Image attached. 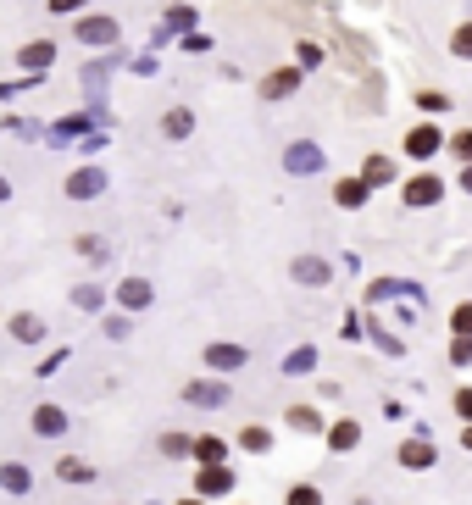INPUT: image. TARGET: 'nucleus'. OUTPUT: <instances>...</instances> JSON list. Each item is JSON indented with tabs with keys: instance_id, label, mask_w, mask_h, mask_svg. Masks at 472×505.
Here are the masks:
<instances>
[{
	"instance_id": "14",
	"label": "nucleus",
	"mask_w": 472,
	"mask_h": 505,
	"mask_svg": "<svg viewBox=\"0 0 472 505\" xmlns=\"http://www.w3.org/2000/svg\"><path fill=\"white\" fill-rule=\"evenodd\" d=\"M12 333H23V339H39V322H34V317H17Z\"/></svg>"
},
{
	"instance_id": "17",
	"label": "nucleus",
	"mask_w": 472,
	"mask_h": 505,
	"mask_svg": "<svg viewBox=\"0 0 472 505\" xmlns=\"http://www.w3.org/2000/svg\"><path fill=\"white\" fill-rule=\"evenodd\" d=\"M167 134H190V112H173L167 117Z\"/></svg>"
},
{
	"instance_id": "19",
	"label": "nucleus",
	"mask_w": 472,
	"mask_h": 505,
	"mask_svg": "<svg viewBox=\"0 0 472 505\" xmlns=\"http://www.w3.org/2000/svg\"><path fill=\"white\" fill-rule=\"evenodd\" d=\"M456 328H461V333H472V306H461V311H456Z\"/></svg>"
},
{
	"instance_id": "1",
	"label": "nucleus",
	"mask_w": 472,
	"mask_h": 505,
	"mask_svg": "<svg viewBox=\"0 0 472 505\" xmlns=\"http://www.w3.org/2000/svg\"><path fill=\"white\" fill-rule=\"evenodd\" d=\"M34 433H39V439L67 433V411H61V406H39V411H34Z\"/></svg>"
},
{
	"instance_id": "8",
	"label": "nucleus",
	"mask_w": 472,
	"mask_h": 505,
	"mask_svg": "<svg viewBox=\"0 0 472 505\" xmlns=\"http://www.w3.org/2000/svg\"><path fill=\"white\" fill-rule=\"evenodd\" d=\"M400 461H406V467H428L434 450H428V445H400Z\"/></svg>"
},
{
	"instance_id": "16",
	"label": "nucleus",
	"mask_w": 472,
	"mask_h": 505,
	"mask_svg": "<svg viewBox=\"0 0 472 505\" xmlns=\"http://www.w3.org/2000/svg\"><path fill=\"white\" fill-rule=\"evenodd\" d=\"M290 505H322V494H317V489H295Z\"/></svg>"
},
{
	"instance_id": "21",
	"label": "nucleus",
	"mask_w": 472,
	"mask_h": 505,
	"mask_svg": "<svg viewBox=\"0 0 472 505\" xmlns=\"http://www.w3.org/2000/svg\"><path fill=\"white\" fill-rule=\"evenodd\" d=\"M50 6H61V12H67V6H78V0H50Z\"/></svg>"
},
{
	"instance_id": "23",
	"label": "nucleus",
	"mask_w": 472,
	"mask_h": 505,
	"mask_svg": "<svg viewBox=\"0 0 472 505\" xmlns=\"http://www.w3.org/2000/svg\"><path fill=\"white\" fill-rule=\"evenodd\" d=\"M467 450H472V428H467Z\"/></svg>"
},
{
	"instance_id": "12",
	"label": "nucleus",
	"mask_w": 472,
	"mask_h": 505,
	"mask_svg": "<svg viewBox=\"0 0 472 505\" xmlns=\"http://www.w3.org/2000/svg\"><path fill=\"white\" fill-rule=\"evenodd\" d=\"M50 56H56L50 45H28V50H23V61H28V67H45V61H50Z\"/></svg>"
},
{
	"instance_id": "4",
	"label": "nucleus",
	"mask_w": 472,
	"mask_h": 505,
	"mask_svg": "<svg viewBox=\"0 0 472 505\" xmlns=\"http://www.w3.org/2000/svg\"><path fill=\"white\" fill-rule=\"evenodd\" d=\"M406 200H412V206L439 200V178H417V183H406Z\"/></svg>"
},
{
	"instance_id": "5",
	"label": "nucleus",
	"mask_w": 472,
	"mask_h": 505,
	"mask_svg": "<svg viewBox=\"0 0 472 505\" xmlns=\"http://www.w3.org/2000/svg\"><path fill=\"white\" fill-rule=\"evenodd\" d=\"M290 428H300V433H322V416H317L312 406H295V411H290Z\"/></svg>"
},
{
	"instance_id": "7",
	"label": "nucleus",
	"mask_w": 472,
	"mask_h": 505,
	"mask_svg": "<svg viewBox=\"0 0 472 505\" xmlns=\"http://www.w3.org/2000/svg\"><path fill=\"white\" fill-rule=\"evenodd\" d=\"M56 472H61V478H67V483H89V478H95V472L84 467V461H73V455H67V461H61V467H56Z\"/></svg>"
},
{
	"instance_id": "10",
	"label": "nucleus",
	"mask_w": 472,
	"mask_h": 505,
	"mask_svg": "<svg viewBox=\"0 0 472 505\" xmlns=\"http://www.w3.org/2000/svg\"><path fill=\"white\" fill-rule=\"evenodd\" d=\"M361 200H367V183H356V178L339 183V206H361Z\"/></svg>"
},
{
	"instance_id": "20",
	"label": "nucleus",
	"mask_w": 472,
	"mask_h": 505,
	"mask_svg": "<svg viewBox=\"0 0 472 505\" xmlns=\"http://www.w3.org/2000/svg\"><path fill=\"white\" fill-rule=\"evenodd\" d=\"M456 411H461V416H472V389H461V394H456Z\"/></svg>"
},
{
	"instance_id": "18",
	"label": "nucleus",
	"mask_w": 472,
	"mask_h": 505,
	"mask_svg": "<svg viewBox=\"0 0 472 505\" xmlns=\"http://www.w3.org/2000/svg\"><path fill=\"white\" fill-rule=\"evenodd\" d=\"M456 50H461V56H472V23H467V28L456 34Z\"/></svg>"
},
{
	"instance_id": "13",
	"label": "nucleus",
	"mask_w": 472,
	"mask_h": 505,
	"mask_svg": "<svg viewBox=\"0 0 472 505\" xmlns=\"http://www.w3.org/2000/svg\"><path fill=\"white\" fill-rule=\"evenodd\" d=\"M161 450H167V455H183V450H190V439H183V433H167V439H161Z\"/></svg>"
},
{
	"instance_id": "9",
	"label": "nucleus",
	"mask_w": 472,
	"mask_h": 505,
	"mask_svg": "<svg viewBox=\"0 0 472 505\" xmlns=\"http://www.w3.org/2000/svg\"><path fill=\"white\" fill-rule=\"evenodd\" d=\"M356 439H361V428H356V423H334V450H351Z\"/></svg>"
},
{
	"instance_id": "22",
	"label": "nucleus",
	"mask_w": 472,
	"mask_h": 505,
	"mask_svg": "<svg viewBox=\"0 0 472 505\" xmlns=\"http://www.w3.org/2000/svg\"><path fill=\"white\" fill-rule=\"evenodd\" d=\"M183 505H206V500H183Z\"/></svg>"
},
{
	"instance_id": "15",
	"label": "nucleus",
	"mask_w": 472,
	"mask_h": 505,
	"mask_svg": "<svg viewBox=\"0 0 472 505\" xmlns=\"http://www.w3.org/2000/svg\"><path fill=\"white\" fill-rule=\"evenodd\" d=\"M212 361H217V367H239L244 355H239V350H212Z\"/></svg>"
},
{
	"instance_id": "6",
	"label": "nucleus",
	"mask_w": 472,
	"mask_h": 505,
	"mask_svg": "<svg viewBox=\"0 0 472 505\" xmlns=\"http://www.w3.org/2000/svg\"><path fill=\"white\" fill-rule=\"evenodd\" d=\"M145 300H151V284H139V278L122 284V306H145Z\"/></svg>"
},
{
	"instance_id": "11",
	"label": "nucleus",
	"mask_w": 472,
	"mask_h": 505,
	"mask_svg": "<svg viewBox=\"0 0 472 505\" xmlns=\"http://www.w3.org/2000/svg\"><path fill=\"white\" fill-rule=\"evenodd\" d=\"M239 445H244V450H267L273 439H267V428H244V439H239Z\"/></svg>"
},
{
	"instance_id": "2",
	"label": "nucleus",
	"mask_w": 472,
	"mask_h": 505,
	"mask_svg": "<svg viewBox=\"0 0 472 505\" xmlns=\"http://www.w3.org/2000/svg\"><path fill=\"white\" fill-rule=\"evenodd\" d=\"M195 489H200V494H228V489H234V472H228V467H200Z\"/></svg>"
},
{
	"instance_id": "3",
	"label": "nucleus",
	"mask_w": 472,
	"mask_h": 505,
	"mask_svg": "<svg viewBox=\"0 0 472 505\" xmlns=\"http://www.w3.org/2000/svg\"><path fill=\"white\" fill-rule=\"evenodd\" d=\"M78 34H84V39H89V45H112V34H117V23H112V17H89V23H84V28H78Z\"/></svg>"
}]
</instances>
